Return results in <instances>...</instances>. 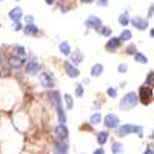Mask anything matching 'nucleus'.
Segmentation results:
<instances>
[{
  "instance_id": "f257e3e1",
  "label": "nucleus",
  "mask_w": 154,
  "mask_h": 154,
  "mask_svg": "<svg viewBox=\"0 0 154 154\" xmlns=\"http://www.w3.org/2000/svg\"><path fill=\"white\" fill-rule=\"evenodd\" d=\"M137 103H139L137 94H136V93H126V94L120 99L119 106H120L122 111H130V109H133Z\"/></svg>"
},
{
  "instance_id": "f03ea898",
  "label": "nucleus",
  "mask_w": 154,
  "mask_h": 154,
  "mask_svg": "<svg viewBox=\"0 0 154 154\" xmlns=\"http://www.w3.org/2000/svg\"><path fill=\"white\" fill-rule=\"evenodd\" d=\"M139 134L142 136V126H137V125H131V123H123L122 126L117 128V137H125L128 134Z\"/></svg>"
},
{
  "instance_id": "7ed1b4c3",
  "label": "nucleus",
  "mask_w": 154,
  "mask_h": 154,
  "mask_svg": "<svg viewBox=\"0 0 154 154\" xmlns=\"http://www.w3.org/2000/svg\"><path fill=\"white\" fill-rule=\"evenodd\" d=\"M137 99H139V102H142L143 105H149V103H152V100H154L152 89H151V88H148L146 85H142V86L139 88Z\"/></svg>"
},
{
  "instance_id": "20e7f679",
  "label": "nucleus",
  "mask_w": 154,
  "mask_h": 154,
  "mask_svg": "<svg viewBox=\"0 0 154 154\" xmlns=\"http://www.w3.org/2000/svg\"><path fill=\"white\" fill-rule=\"evenodd\" d=\"M85 26L89 28V29L99 31L102 26H103V23H102V20H100L97 16H89V17H86V20H85Z\"/></svg>"
},
{
  "instance_id": "39448f33",
  "label": "nucleus",
  "mask_w": 154,
  "mask_h": 154,
  "mask_svg": "<svg viewBox=\"0 0 154 154\" xmlns=\"http://www.w3.org/2000/svg\"><path fill=\"white\" fill-rule=\"evenodd\" d=\"M38 82H40L42 86H45V88H53L54 86V79L49 72H40L38 74Z\"/></svg>"
},
{
  "instance_id": "423d86ee",
  "label": "nucleus",
  "mask_w": 154,
  "mask_h": 154,
  "mask_svg": "<svg viewBox=\"0 0 154 154\" xmlns=\"http://www.w3.org/2000/svg\"><path fill=\"white\" fill-rule=\"evenodd\" d=\"M103 123L106 128H119V117L116 114H106L105 119H103Z\"/></svg>"
},
{
  "instance_id": "0eeeda50",
  "label": "nucleus",
  "mask_w": 154,
  "mask_h": 154,
  "mask_svg": "<svg viewBox=\"0 0 154 154\" xmlns=\"http://www.w3.org/2000/svg\"><path fill=\"white\" fill-rule=\"evenodd\" d=\"M133 26L139 31H145L148 28V19H142V17H133L131 19Z\"/></svg>"
},
{
  "instance_id": "6e6552de",
  "label": "nucleus",
  "mask_w": 154,
  "mask_h": 154,
  "mask_svg": "<svg viewBox=\"0 0 154 154\" xmlns=\"http://www.w3.org/2000/svg\"><path fill=\"white\" fill-rule=\"evenodd\" d=\"M63 68H65V71H66V74L69 75V77H79L80 75V71H79V68L77 66H74L72 63L69 62V60H66L65 63H63Z\"/></svg>"
},
{
  "instance_id": "1a4fd4ad",
  "label": "nucleus",
  "mask_w": 154,
  "mask_h": 154,
  "mask_svg": "<svg viewBox=\"0 0 154 154\" xmlns=\"http://www.w3.org/2000/svg\"><path fill=\"white\" fill-rule=\"evenodd\" d=\"M8 17L12 20V22H20V19L23 17V11H22V8H19V6H16V8H12L11 11H9V14H8Z\"/></svg>"
},
{
  "instance_id": "9d476101",
  "label": "nucleus",
  "mask_w": 154,
  "mask_h": 154,
  "mask_svg": "<svg viewBox=\"0 0 154 154\" xmlns=\"http://www.w3.org/2000/svg\"><path fill=\"white\" fill-rule=\"evenodd\" d=\"M120 40H119V37H111L109 40L106 42V45H105V48H106V51H117L119 48H120Z\"/></svg>"
},
{
  "instance_id": "9b49d317",
  "label": "nucleus",
  "mask_w": 154,
  "mask_h": 154,
  "mask_svg": "<svg viewBox=\"0 0 154 154\" xmlns=\"http://www.w3.org/2000/svg\"><path fill=\"white\" fill-rule=\"evenodd\" d=\"M54 154H68V143H66V140H57V142H56V148H54Z\"/></svg>"
},
{
  "instance_id": "f8f14e48",
  "label": "nucleus",
  "mask_w": 154,
  "mask_h": 154,
  "mask_svg": "<svg viewBox=\"0 0 154 154\" xmlns=\"http://www.w3.org/2000/svg\"><path fill=\"white\" fill-rule=\"evenodd\" d=\"M22 31L26 34V35H37V34H40V29L37 28L35 23H28V25H25Z\"/></svg>"
},
{
  "instance_id": "ddd939ff",
  "label": "nucleus",
  "mask_w": 154,
  "mask_h": 154,
  "mask_svg": "<svg viewBox=\"0 0 154 154\" xmlns=\"http://www.w3.org/2000/svg\"><path fill=\"white\" fill-rule=\"evenodd\" d=\"M56 136H57V140H66L68 139V130L65 125H57L56 126Z\"/></svg>"
},
{
  "instance_id": "4468645a",
  "label": "nucleus",
  "mask_w": 154,
  "mask_h": 154,
  "mask_svg": "<svg viewBox=\"0 0 154 154\" xmlns=\"http://www.w3.org/2000/svg\"><path fill=\"white\" fill-rule=\"evenodd\" d=\"M38 69H40V65H38L35 60H31V62H28L26 65H25V71H26L28 74H37Z\"/></svg>"
},
{
  "instance_id": "2eb2a0df",
  "label": "nucleus",
  "mask_w": 154,
  "mask_h": 154,
  "mask_svg": "<svg viewBox=\"0 0 154 154\" xmlns=\"http://www.w3.org/2000/svg\"><path fill=\"white\" fill-rule=\"evenodd\" d=\"M83 62V54H82V51L80 49H74V53H71V63L75 66V65H79V63Z\"/></svg>"
},
{
  "instance_id": "dca6fc26",
  "label": "nucleus",
  "mask_w": 154,
  "mask_h": 154,
  "mask_svg": "<svg viewBox=\"0 0 154 154\" xmlns=\"http://www.w3.org/2000/svg\"><path fill=\"white\" fill-rule=\"evenodd\" d=\"M49 100H51V103H53L56 108L62 106V99H60V94L57 91H51L49 93Z\"/></svg>"
},
{
  "instance_id": "f3484780",
  "label": "nucleus",
  "mask_w": 154,
  "mask_h": 154,
  "mask_svg": "<svg viewBox=\"0 0 154 154\" xmlns=\"http://www.w3.org/2000/svg\"><path fill=\"white\" fill-rule=\"evenodd\" d=\"M8 63H9V66H11V68L17 69V68H20V66L23 65V60H22V59H19L17 56H12V57L8 60Z\"/></svg>"
},
{
  "instance_id": "a211bd4d",
  "label": "nucleus",
  "mask_w": 154,
  "mask_h": 154,
  "mask_svg": "<svg viewBox=\"0 0 154 154\" xmlns=\"http://www.w3.org/2000/svg\"><path fill=\"white\" fill-rule=\"evenodd\" d=\"M102 72H103V65H102V63L93 65V68H91V75L93 77H99V75H102Z\"/></svg>"
},
{
  "instance_id": "6ab92c4d",
  "label": "nucleus",
  "mask_w": 154,
  "mask_h": 154,
  "mask_svg": "<svg viewBox=\"0 0 154 154\" xmlns=\"http://www.w3.org/2000/svg\"><path fill=\"white\" fill-rule=\"evenodd\" d=\"M111 151H112V154H123V145L120 143V142H112L111 143Z\"/></svg>"
},
{
  "instance_id": "aec40b11",
  "label": "nucleus",
  "mask_w": 154,
  "mask_h": 154,
  "mask_svg": "<svg viewBox=\"0 0 154 154\" xmlns=\"http://www.w3.org/2000/svg\"><path fill=\"white\" fill-rule=\"evenodd\" d=\"M131 37H133V32L130 29H123L119 35V40L120 42H128V40H131Z\"/></svg>"
},
{
  "instance_id": "412c9836",
  "label": "nucleus",
  "mask_w": 154,
  "mask_h": 154,
  "mask_svg": "<svg viewBox=\"0 0 154 154\" xmlns=\"http://www.w3.org/2000/svg\"><path fill=\"white\" fill-rule=\"evenodd\" d=\"M59 49H60V53L65 54V56H69V54H71V46H69L68 42H62V43L59 45Z\"/></svg>"
},
{
  "instance_id": "4be33fe9",
  "label": "nucleus",
  "mask_w": 154,
  "mask_h": 154,
  "mask_svg": "<svg viewBox=\"0 0 154 154\" xmlns=\"http://www.w3.org/2000/svg\"><path fill=\"white\" fill-rule=\"evenodd\" d=\"M102 122V114L100 112H94L93 116H91V117H89V123H91V125H99Z\"/></svg>"
},
{
  "instance_id": "5701e85b",
  "label": "nucleus",
  "mask_w": 154,
  "mask_h": 154,
  "mask_svg": "<svg viewBox=\"0 0 154 154\" xmlns=\"http://www.w3.org/2000/svg\"><path fill=\"white\" fill-rule=\"evenodd\" d=\"M106 140H108V133H106V131H100V133L97 134V143H99V145H103Z\"/></svg>"
},
{
  "instance_id": "b1692460",
  "label": "nucleus",
  "mask_w": 154,
  "mask_h": 154,
  "mask_svg": "<svg viewBox=\"0 0 154 154\" xmlns=\"http://www.w3.org/2000/svg\"><path fill=\"white\" fill-rule=\"evenodd\" d=\"M134 60H136L137 63H142V65L148 63V59H146V56H145V54H142V53H136V54H134Z\"/></svg>"
},
{
  "instance_id": "393cba45",
  "label": "nucleus",
  "mask_w": 154,
  "mask_h": 154,
  "mask_svg": "<svg viewBox=\"0 0 154 154\" xmlns=\"http://www.w3.org/2000/svg\"><path fill=\"white\" fill-rule=\"evenodd\" d=\"M119 23L122 26H126L128 23H130V16H128V12H123V14L119 16Z\"/></svg>"
},
{
  "instance_id": "a878e982",
  "label": "nucleus",
  "mask_w": 154,
  "mask_h": 154,
  "mask_svg": "<svg viewBox=\"0 0 154 154\" xmlns=\"http://www.w3.org/2000/svg\"><path fill=\"white\" fill-rule=\"evenodd\" d=\"M146 86L148 88H154V71H149L148 74H146Z\"/></svg>"
},
{
  "instance_id": "bb28decb",
  "label": "nucleus",
  "mask_w": 154,
  "mask_h": 154,
  "mask_svg": "<svg viewBox=\"0 0 154 154\" xmlns=\"http://www.w3.org/2000/svg\"><path fill=\"white\" fill-rule=\"evenodd\" d=\"M16 53H17V57L22 59V60L26 57V49H25L23 46H17V48H16Z\"/></svg>"
},
{
  "instance_id": "cd10ccee",
  "label": "nucleus",
  "mask_w": 154,
  "mask_h": 154,
  "mask_svg": "<svg viewBox=\"0 0 154 154\" xmlns=\"http://www.w3.org/2000/svg\"><path fill=\"white\" fill-rule=\"evenodd\" d=\"M63 99H65L66 108H68V109H72V106H74V103H72V97H71L69 94H65V96H63Z\"/></svg>"
},
{
  "instance_id": "c85d7f7f",
  "label": "nucleus",
  "mask_w": 154,
  "mask_h": 154,
  "mask_svg": "<svg viewBox=\"0 0 154 154\" xmlns=\"http://www.w3.org/2000/svg\"><path fill=\"white\" fill-rule=\"evenodd\" d=\"M106 94H108L111 99H114L116 96H117V89H116V88H112V86H109V88L106 89Z\"/></svg>"
},
{
  "instance_id": "c756f323",
  "label": "nucleus",
  "mask_w": 154,
  "mask_h": 154,
  "mask_svg": "<svg viewBox=\"0 0 154 154\" xmlns=\"http://www.w3.org/2000/svg\"><path fill=\"white\" fill-rule=\"evenodd\" d=\"M97 32H100V34H103V35H111V28H108V26H102Z\"/></svg>"
},
{
  "instance_id": "7c9ffc66",
  "label": "nucleus",
  "mask_w": 154,
  "mask_h": 154,
  "mask_svg": "<svg viewBox=\"0 0 154 154\" xmlns=\"http://www.w3.org/2000/svg\"><path fill=\"white\" fill-rule=\"evenodd\" d=\"M75 96H77V97H82V96H83V85L79 83V85L75 86Z\"/></svg>"
},
{
  "instance_id": "2f4dec72",
  "label": "nucleus",
  "mask_w": 154,
  "mask_h": 154,
  "mask_svg": "<svg viewBox=\"0 0 154 154\" xmlns=\"http://www.w3.org/2000/svg\"><path fill=\"white\" fill-rule=\"evenodd\" d=\"M136 49H137V48H136V45H130V46L126 48V53H128V54H133V56H134V54L137 53Z\"/></svg>"
},
{
  "instance_id": "473e14b6",
  "label": "nucleus",
  "mask_w": 154,
  "mask_h": 154,
  "mask_svg": "<svg viewBox=\"0 0 154 154\" xmlns=\"http://www.w3.org/2000/svg\"><path fill=\"white\" fill-rule=\"evenodd\" d=\"M117 71L119 72H126L128 71V65H126V63H120V65L117 66Z\"/></svg>"
},
{
  "instance_id": "72a5a7b5",
  "label": "nucleus",
  "mask_w": 154,
  "mask_h": 154,
  "mask_svg": "<svg viewBox=\"0 0 154 154\" xmlns=\"http://www.w3.org/2000/svg\"><path fill=\"white\" fill-rule=\"evenodd\" d=\"M154 16V3L149 6V9H148V19H151Z\"/></svg>"
},
{
  "instance_id": "f704fd0d",
  "label": "nucleus",
  "mask_w": 154,
  "mask_h": 154,
  "mask_svg": "<svg viewBox=\"0 0 154 154\" xmlns=\"http://www.w3.org/2000/svg\"><path fill=\"white\" fill-rule=\"evenodd\" d=\"M99 6H108V0H97Z\"/></svg>"
},
{
  "instance_id": "c9c22d12",
  "label": "nucleus",
  "mask_w": 154,
  "mask_h": 154,
  "mask_svg": "<svg viewBox=\"0 0 154 154\" xmlns=\"http://www.w3.org/2000/svg\"><path fill=\"white\" fill-rule=\"evenodd\" d=\"M14 29H16V31L23 29V26H22V23H20V22H16V23H14Z\"/></svg>"
},
{
  "instance_id": "e433bc0d",
  "label": "nucleus",
  "mask_w": 154,
  "mask_h": 154,
  "mask_svg": "<svg viewBox=\"0 0 154 154\" xmlns=\"http://www.w3.org/2000/svg\"><path fill=\"white\" fill-rule=\"evenodd\" d=\"M93 154H105V149L103 148H96Z\"/></svg>"
},
{
  "instance_id": "4c0bfd02",
  "label": "nucleus",
  "mask_w": 154,
  "mask_h": 154,
  "mask_svg": "<svg viewBox=\"0 0 154 154\" xmlns=\"http://www.w3.org/2000/svg\"><path fill=\"white\" fill-rule=\"evenodd\" d=\"M6 62V59H5V56L2 54V53H0V65H3V63Z\"/></svg>"
},
{
  "instance_id": "58836bf2",
  "label": "nucleus",
  "mask_w": 154,
  "mask_h": 154,
  "mask_svg": "<svg viewBox=\"0 0 154 154\" xmlns=\"http://www.w3.org/2000/svg\"><path fill=\"white\" fill-rule=\"evenodd\" d=\"M143 154H154V149H152V148H146Z\"/></svg>"
},
{
  "instance_id": "ea45409f",
  "label": "nucleus",
  "mask_w": 154,
  "mask_h": 154,
  "mask_svg": "<svg viewBox=\"0 0 154 154\" xmlns=\"http://www.w3.org/2000/svg\"><path fill=\"white\" fill-rule=\"evenodd\" d=\"M45 3H46V5H54L56 0H45Z\"/></svg>"
},
{
  "instance_id": "a19ab883",
  "label": "nucleus",
  "mask_w": 154,
  "mask_h": 154,
  "mask_svg": "<svg viewBox=\"0 0 154 154\" xmlns=\"http://www.w3.org/2000/svg\"><path fill=\"white\" fill-rule=\"evenodd\" d=\"M26 22H28V23H32V17L28 16V17H26Z\"/></svg>"
},
{
  "instance_id": "79ce46f5",
  "label": "nucleus",
  "mask_w": 154,
  "mask_h": 154,
  "mask_svg": "<svg viewBox=\"0 0 154 154\" xmlns=\"http://www.w3.org/2000/svg\"><path fill=\"white\" fill-rule=\"evenodd\" d=\"M149 37L154 38V28H151V31H149Z\"/></svg>"
},
{
  "instance_id": "37998d69",
  "label": "nucleus",
  "mask_w": 154,
  "mask_h": 154,
  "mask_svg": "<svg viewBox=\"0 0 154 154\" xmlns=\"http://www.w3.org/2000/svg\"><path fill=\"white\" fill-rule=\"evenodd\" d=\"M80 2H83V3H91L93 0H80Z\"/></svg>"
},
{
  "instance_id": "c03bdc74",
  "label": "nucleus",
  "mask_w": 154,
  "mask_h": 154,
  "mask_svg": "<svg viewBox=\"0 0 154 154\" xmlns=\"http://www.w3.org/2000/svg\"><path fill=\"white\" fill-rule=\"evenodd\" d=\"M151 139H154V133H152V134H151Z\"/></svg>"
},
{
  "instance_id": "a18cd8bd",
  "label": "nucleus",
  "mask_w": 154,
  "mask_h": 154,
  "mask_svg": "<svg viewBox=\"0 0 154 154\" xmlns=\"http://www.w3.org/2000/svg\"><path fill=\"white\" fill-rule=\"evenodd\" d=\"M16 2H20V0H16Z\"/></svg>"
},
{
  "instance_id": "49530a36",
  "label": "nucleus",
  "mask_w": 154,
  "mask_h": 154,
  "mask_svg": "<svg viewBox=\"0 0 154 154\" xmlns=\"http://www.w3.org/2000/svg\"><path fill=\"white\" fill-rule=\"evenodd\" d=\"M0 2H3V0H0Z\"/></svg>"
}]
</instances>
